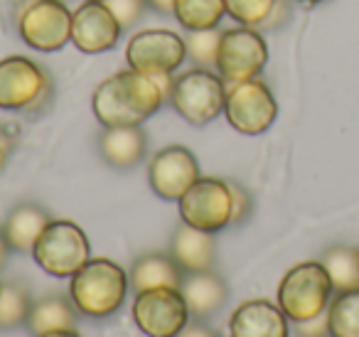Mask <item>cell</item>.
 <instances>
[{"instance_id":"3","label":"cell","mask_w":359,"mask_h":337,"mask_svg":"<svg viewBox=\"0 0 359 337\" xmlns=\"http://www.w3.org/2000/svg\"><path fill=\"white\" fill-rule=\"evenodd\" d=\"M55 84L42 65L22 55L0 60V109L40 116L52 104Z\"/></svg>"},{"instance_id":"6","label":"cell","mask_w":359,"mask_h":337,"mask_svg":"<svg viewBox=\"0 0 359 337\" xmlns=\"http://www.w3.org/2000/svg\"><path fill=\"white\" fill-rule=\"evenodd\" d=\"M32 258L55 278H72L91 258L89 237L76 222L52 219L32 246Z\"/></svg>"},{"instance_id":"33","label":"cell","mask_w":359,"mask_h":337,"mask_svg":"<svg viewBox=\"0 0 359 337\" xmlns=\"http://www.w3.org/2000/svg\"><path fill=\"white\" fill-rule=\"evenodd\" d=\"M177 337H217V335L207 325H202V320H195V322H187V327Z\"/></svg>"},{"instance_id":"12","label":"cell","mask_w":359,"mask_h":337,"mask_svg":"<svg viewBox=\"0 0 359 337\" xmlns=\"http://www.w3.org/2000/svg\"><path fill=\"white\" fill-rule=\"evenodd\" d=\"M177 207L185 224L217 234L231 224V187L226 180L200 178L177 199Z\"/></svg>"},{"instance_id":"15","label":"cell","mask_w":359,"mask_h":337,"mask_svg":"<svg viewBox=\"0 0 359 337\" xmlns=\"http://www.w3.org/2000/svg\"><path fill=\"white\" fill-rule=\"evenodd\" d=\"M290 320L278 308L266 298L246 300L231 312L229 337H288Z\"/></svg>"},{"instance_id":"30","label":"cell","mask_w":359,"mask_h":337,"mask_svg":"<svg viewBox=\"0 0 359 337\" xmlns=\"http://www.w3.org/2000/svg\"><path fill=\"white\" fill-rule=\"evenodd\" d=\"M293 332L295 337H332L327 327V315H318L313 320H303V322H293Z\"/></svg>"},{"instance_id":"7","label":"cell","mask_w":359,"mask_h":337,"mask_svg":"<svg viewBox=\"0 0 359 337\" xmlns=\"http://www.w3.org/2000/svg\"><path fill=\"white\" fill-rule=\"evenodd\" d=\"M224 116L236 133L261 136L278 119V101L264 79H246L226 84Z\"/></svg>"},{"instance_id":"25","label":"cell","mask_w":359,"mask_h":337,"mask_svg":"<svg viewBox=\"0 0 359 337\" xmlns=\"http://www.w3.org/2000/svg\"><path fill=\"white\" fill-rule=\"evenodd\" d=\"M32 298L22 283H3L0 291V330L25 325L30 315Z\"/></svg>"},{"instance_id":"36","label":"cell","mask_w":359,"mask_h":337,"mask_svg":"<svg viewBox=\"0 0 359 337\" xmlns=\"http://www.w3.org/2000/svg\"><path fill=\"white\" fill-rule=\"evenodd\" d=\"M40 337H81L79 332L72 327V330H57V332H47V335H40Z\"/></svg>"},{"instance_id":"2","label":"cell","mask_w":359,"mask_h":337,"mask_svg":"<svg viewBox=\"0 0 359 337\" xmlns=\"http://www.w3.org/2000/svg\"><path fill=\"white\" fill-rule=\"evenodd\" d=\"M128 273L111 258H89L69 278V298L76 312L86 317H109L123 305Z\"/></svg>"},{"instance_id":"18","label":"cell","mask_w":359,"mask_h":337,"mask_svg":"<svg viewBox=\"0 0 359 337\" xmlns=\"http://www.w3.org/2000/svg\"><path fill=\"white\" fill-rule=\"evenodd\" d=\"M96 145L106 165L116 170H130L145 158L148 138L140 126H116L101 131Z\"/></svg>"},{"instance_id":"27","label":"cell","mask_w":359,"mask_h":337,"mask_svg":"<svg viewBox=\"0 0 359 337\" xmlns=\"http://www.w3.org/2000/svg\"><path fill=\"white\" fill-rule=\"evenodd\" d=\"M276 3L278 0H224L226 15L234 18L239 25L256 27V30L269 20Z\"/></svg>"},{"instance_id":"1","label":"cell","mask_w":359,"mask_h":337,"mask_svg":"<svg viewBox=\"0 0 359 337\" xmlns=\"http://www.w3.org/2000/svg\"><path fill=\"white\" fill-rule=\"evenodd\" d=\"M168 104L158 79L135 70H121L106 77L91 96V109L104 128L140 126Z\"/></svg>"},{"instance_id":"19","label":"cell","mask_w":359,"mask_h":337,"mask_svg":"<svg viewBox=\"0 0 359 337\" xmlns=\"http://www.w3.org/2000/svg\"><path fill=\"white\" fill-rule=\"evenodd\" d=\"M50 214L45 207L35 202L18 204L11 214H8L6 224H3V234H6V242L11 246V251L27 253L32 251L35 242L40 239V234L45 232V227L50 224Z\"/></svg>"},{"instance_id":"4","label":"cell","mask_w":359,"mask_h":337,"mask_svg":"<svg viewBox=\"0 0 359 337\" xmlns=\"http://www.w3.org/2000/svg\"><path fill=\"white\" fill-rule=\"evenodd\" d=\"M334 296L332 281L320 261L295 263L278 283L276 303L290 322L313 320L327 310Z\"/></svg>"},{"instance_id":"20","label":"cell","mask_w":359,"mask_h":337,"mask_svg":"<svg viewBox=\"0 0 359 337\" xmlns=\"http://www.w3.org/2000/svg\"><path fill=\"white\" fill-rule=\"evenodd\" d=\"M185 271L170 253H143L128 271V283L135 293L150 288H180Z\"/></svg>"},{"instance_id":"35","label":"cell","mask_w":359,"mask_h":337,"mask_svg":"<svg viewBox=\"0 0 359 337\" xmlns=\"http://www.w3.org/2000/svg\"><path fill=\"white\" fill-rule=\"evenodd\" d=\"M8 253H11V246H8V242H6V234H3V229H0V268L6 266V261H8Z\"/></svg>"},{"instance_id":"29","label":"cell","mask_w":359,"mask_h":337,"mask_svg":"<svg viewBox=\"0 0 359 337\" xmlns=\"http://www.w3.org/2000/svg\"><path fill=\"white\" fill-rule=\"evenodd\" d=\"M231 187V224L229 227H241L246 219L254 214V197L239 183H229Z\"/></svg>"},{"instance_id":"24","label":"cell","mask_w":359,"mask_h":337,"mask_svg":"<svg viewBox=\"0 0 359 337\" xmlns=\"http://www.w3.org/2000/svg\"><path fill=\"white\" fill-rule=\"evenodd\" d=\"M325 315L332 337H359V288L334 293Z\"/></svg>"},{"instance_id":"8","label":"cell","mask_w":359,"mask_h":337,"mask_svg":"<svg viewBox=\"0 0 359 337\" xmlns=\"http://www.w3.org/2000/svg\"><path fill=\"white\" fill-rule=\"evenodd\" d=\"M269 65V42L256 27L236 25L222 30L217 72L226 84L256 79Z\"/></svg>"},{"instance_id":"37","label":"cell","mask_w":359,"mask_h":337,"mask_svg":"<svg viewBox=\"0 0 359 337\" xmlns=\"http://www.w3.org/2000/svg\"><path fill=\"white\" fill-rule=\"evenodd\" d=\"M295 3H303V6H318L323 0H295Z\"/></svg>"},{"instance_id":"38","label":"cell","mask_w":359,"mask_h":337,"mask_svg":"<svg viewBox=\"0 0 359 337\" xmlns=\"http://www.w3.org/2000/svg\"><path fill=\"white\" fill-rule=\"evenodd\" d=\"M0 291H3V283H0Z\"/></svg>"},{"instance_id":"9","label":"cell","mask_w":359,"mask_h":337,"mask_svg":"<svg viewBox=\"0 0 359 337\" xmlns=\"http://www.w3.org/2000/svg\"><path fill=\"white\" fill-rule=\"evenodd\" d=\"M18 35L35 52H57L72 42V11L62 0H30L18 13Z\"/></svg>"},{"instance_id":"21","label":"cell","mask_w":359,"mask_h":337,"mask_svg":"<svg viewBox=\"0 0 359 337\" xmlns=\"http://www.w3.org/2000/svg\"><path fill=\"white\" fill-rule=\"evenodd\" d=\"M25 325L35 337L57 330H72L76 325V308L72 298L67 300L65 296H45L40 300H32Z\"/></svg>"},{"instance_id":"28","label":"cell","mask_w":359,"mask_h":337,"mask_svg":"<svg viewBox=\"0 0 359 337\" xmlns=\"http://www.w3.org/2000/svg\"><path fill=\"white\" fill-rule=\"evenodd\" d=\"M106 6L111 8V13L116 15V20L121 22V27L133 30L148 13V0H106Z\"/></svg>"},{"instance_id":"14","label":"cell","mask_w":359,"mask_h":337,"mask_svg":"<svg viewBox=\"0 0 359 337\" xmlns=\"http://www.w3.org/2000/svg\"><path fill=\"white\" fill-rule=\"evenodd\" d=\"M123 27L106 0H84L72 11V45L84 55H104L118 45Z\"/></svg>"},{"instance_id":"23","label":"cell","mask_w":359,"mask_h":337,"mask_svg":"<svg viewBox=\"0 0 359 337\" xmlns=\"http://www.w3.org/2000/svg\"><path fill=\"white\" fill-rule=\"evenodd\" d=\"M224 15H226L224 0H175V8H172V18L187 32L215 30V27H219Z\"/></svg>"},{"instance_id":"17","label":"cell","mask_w":359,"mask_h":337,"mask_svg":"<svg viewBox=\"0 0 359 337\" xmlns=\"http://www.w3.org/2000/svg\"><path fill=\"white\" fill-rule=\"evenodd\" d=\"M180 293L185 298L187 310L192 320H202L217 315L226 303V283L219 273L215 271H200V273H185L180 283Z\"/></svg>"},{"instance_id":"26","label":"cell","mask_w":359,"mask_h":337,"mask_svg":"<svg viewBox=\"0 0 359 337\" xmlns=\"http://www.w3.org/2000/svg\"><path fill=\"white\" fill-rule=\"evenodd\" d=\"M219 37L222 30H192L185 37L187 60L192 67H205V70H217V55H219Z\"/></svg>"},{"instance_id":"10","label":"cell","mask_w":359,"mask_h":337,"mask_svg":"<svg viewBox=\"0 0 359 337\" xmlns=\"http://www.w3.org/2000/svg\"><path fill=\"white\" fill-rule=\"evenodd\" d=\"M187 60L185 37L165 27H150L130 35L126 45V65L135 72L158 77L175 74Z\"/></svg>"},{"instance_id":"22","label":"cell","mask_w":359,"mask_h":337,"mask_svg":"<svg viewBox=\"0 0 359 337\" xmlns=\"http://www.w3.org/2000/svg\"><path fill=\"white\" fill-rule=\"evenodd\" d=\"M320 263L332 281L334 293L359 288V249L352 246H330L323 251Z\"/></svg>"},{"instance_id":"32","label":"cell","mask_w":359,"mask_h":337,"mask_svg":"<svg viewBox=\"0 0 359 337\" xmlns=\"http://www.w3.org/2000/svg\"><path fill=\"white\" fill-rule=\"evenodd\" d=\"M13 148H15V136L11 133L8 126L0 124V173L6 170L8 160H11V155H13Z\"/></svg>"},{"instance_id":"31","label":"cell","mask_w":359,"mask_h":337,"mask_svg":"<svg viewBox=\"0 0 359 337\" xmlns=\"http://www.w3.org/2000/svg\"><path fill=\"white\" fill-rule=\"evenodd\" d=\"M290 15H293V3H290V0H278V3H276V8L271 11L269 20H266L264 25L259 27V30L261 32L280 30V27H283L285 22L290 20Z\"/></svg>"},{"instance_id":"11","label":"cell","mask_w":359,"mask_h":337,"mask_svg":"<svg viewBox=\"0 0 359 337\" xmlns=\"http://www.w3.org/2000/svg\"><path fill=\"white\" fill-rule=\"evenodd\" d=\"M133 322L148 337H177L190 322V310L180 288H150L133 298Z\"/></svg>"},{"instance_id":"5","label":"cell","mask_w":359,"mask_h":337,"mask_svg":"<svg viewBox=\"0 0 359 337\" xmlns=\"http://www.w3.org/2000/svg\"><path fill=\"white\" fill-rule=\"evenodd\" d=\"M226 81L217 70L190 67L187 72L175 77L170 106L177 111L187 124L207 126L224 114Z\"/></svg>"},{"instance_id":"16","label":"cell","mask_w":359,"mask_h":337,"mask_svg":"<svg viewBox=\"0 0 359 337\" xmlns=\"http://www.w3.org/2000/svg\"><path fill=\"white\" fill-rule=\"evenodd\" d=\"M170 256L185 273L215 271L217 261V242L215 234L195 229L190 224H180L170 242Z\"/></svg>"},{"instance_id":"34","label":"cell","mask_w":359,"mask_h":337,"mask_svg":"<svg viewBox=\"0 0 359 337\" xmlns=\"http://www.w3.org/2000/svg\"><path fill=\"white\" fill-rule=\"evenodd\" d=\"M172 8H175V0H148V11H155L163 18L172 15Z\"/></svg>"},{"instance_id":"13","label":"cell","mask_w":359,"mask_h":337,"mask_svg":"<svg viewBox=\"0 0 359 337\" xmlns=\"http://www.w3.org/2000/svg\"><path fill=\"white\" fill-rule=\"evenodd\" d=\"M200 178V163L185 145H168L150 158L148 183L160 199L177 202Z\"/></svg>"}]
</instances>
